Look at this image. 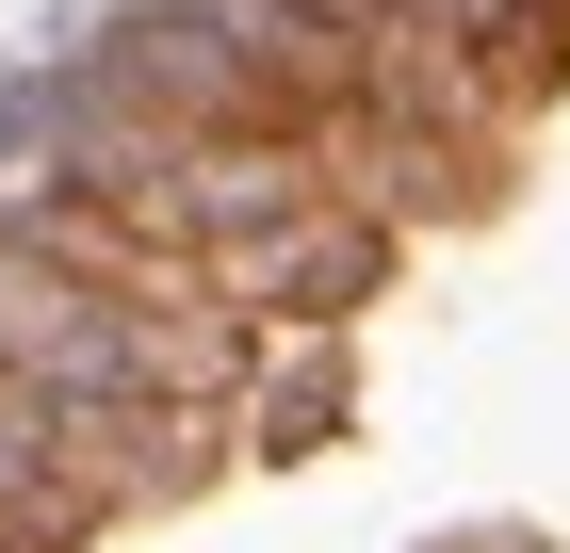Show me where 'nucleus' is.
Listing matches in <instances>:
<instances>
[{
    "label": "nucleus",
    "mask_w": 570,
    "mask_h": 553,
    "mask_svg": "<svg viewBox=\"0 0 570 553\" xmlns=\"http://www.w3.org/2000/svg\"><path fill=\"white\" fill-rule=\"evenodd\" d=\"M343 294H375V213L358 196H309V213L213 245V309L228 326H326Z\"/></svg>",
    "instance_id": "f257e3e1"
}]
</instances>
